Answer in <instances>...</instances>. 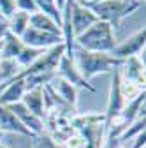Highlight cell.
Segmentation results:
<instances>
[{
  "mask_svg": "<svg viewBox=\"0 0 146 148\" xmlns=\"http://www.w3.org/2000/svg\"><path fill=\"white\" fill-rule=\"evenodd\" d=\"M30 27L37 28V30H42V32H49V34H55V35H60L62 37V30H60V25L53 20L51 16L44 14V12H33L30 14Z\"/></svg>",
  "mask_w": 146,
  "mask_h": 148,
  "instance_id": "5bb4252c",
  "label": "cell"
},
{
  "mask_svg": "<svg viewBox=\"0 0 146 148\" xmlns=\"http://www.w3.org/2000/svg\"><path fill=\"white\" fill-rule=\"evenodd\" d=\"M144 44H146V28L141 27L129 37H125L123 41H118L116 46L113 48L111 55L115 58H118L120 62H123L130 57H137L144 49Z\"/></svg>",
  "mask_w": 146,
  "mask_h": 148,
  "instance_id": "277c9868",
  "label": "cell"
},
{
  "mask_svg": "<svg viewBox=\"0 0 146 148\" xmlns=\"http://www.w3.org/2000/svg\"><path fill=\"white\" fill-rule=\"evenodd\" d=\"M25 92H27L25 79L16 76L9 83L0 86V104L2 106H11V104H16V102H21Z\"/></svg>",
  "mask_w": 146,
  "mask_h": 148,
  "instance_id": "9c48e42d",
  "label": "cell"
},
{
  "mask_svg": "<svg viewBox=\"0 0 146 148\" xmlns=\"http://www.w3.org/2000/svg\"><path fill=\"white\" fill-rule=\"evenodd\" d=\"M144 131H146V116H141V118H137L129 129H125V131L120 134V138L116 139V145L127 146L137 134H141V132H144Z\"/></svg>",
  "mask_w": 146,
  "mask_h": 148,
  "instance_id": "e0dca14e",
  "label": "cell"
},
{
  "mask_svg": "<svg viewBox=\"0 0 146 148\" xmlns=\"http://www.w3.org/2000/svg\"><path fill=\"white\" fill-rule=\"evenodd\" d=\"M115 148H125V146H120V145H115Z\"/></svg>",
  "mask_w": 146,
  "mask_h": 148,
  "instance_id": "83f0119b",
  "label": "cell"
},
{
  "mask_svg": "<svg viewBox=\"0 0 146 148\" xmlns=\"http://www.w3.org/2000/svg\"><path fill=\"white\" fill-rule=\"evenodd\" d=\"M48 86H49L65 104L76 108V104H78V88H76L74 85H70L69 81H65L63 78H60L58 74H57V76H55V78L48 83Z\"/></svg>",
  "mask_w": 146,
  "mask_h": 148,
  "instance_id": "7c38bea8",
  "label": "cell"
},
{
  "mask_svg": "<svg viewBox=\"0 0 146 148\" xmlns=\"http://www.w3.org/2000/svg\"><path fill=\"white\" fill-rule=\"evenodd\" d=\"M21 41L25 46L28 48H33V49H41V51H46L57 44H62V37L60 35H55V34H49V32H42V30H37L33 27H28L25 30V34L21 35Z\"/></svg>",
  "mask_w": 146,
  "mask_h": 148,
  "instance_id": "8992f818",
  "label": "cell"
},
{
  "mask_svg": "<svg viewBox=\"0 0 146 148\" xmlns=\"http://www.w3.org/2000/svg\"><path fill=\"white\" fill-rule=\"evenodd\" d=\"M0 132L2 134H16V136L32 138V134L20 123V120L12 115V111L7 106H2V104H0Z\"/></svg>",
  "mask_w": 146,
  "mask_h": 148,
  "instance_id": "8fae6325",
  "label": "cell"
},
{
  "mask_svg": "<svg viewBox=\"0 0 146 148\" xmlns=\"http://www.w3.org/2000/svg\"><path fill=\"white\" fill-rule=\"evenodd\" d=\"M16 11V0H0V18H7Z\"/></svg>",
  "mask_w": 146,
  "mask_h": 148,
  "instance_id": "7402d4cb",
  "label": "cell"
},
{
  "mask_svg": "<svg viewBox=\"0 0 146 148\" xmlns=\"http://www.w3.org/2000/svg\"><path fill=\"white\" fill-rule=\"evenodd\" d=\"M70 58L74 62L76 69L79 71V74L83 76V79H86L88 83L95 76H99V74H111L116 67H120L123 64L118 58H115L111 53L86 51V49H81L78 46L72 48Z\"/></svg>",
  "mask_w": 146,
  "mask_h": 148,
  "instance_id": "6da1fadb",
  "label": "cell"
},
{
  "mask_svg": "<svg viewBox=\"0 0 146 148\" xmlns=\"http://www.w3.org/2000/svg\"><path fill=\"white\" fill-rule=\"evenodd\" d=\"M7 35V21L4 18H0V42L4 41V37Z\"/></svg>",
  "mask_w": 146,
  "mask_h": 148,
  "instance_id": "cb8c5ba5",
  "label": "cell"
},
{
  "mask_svg": "<svg viewBox=\"0 0 146 148\" xmlns=\"http://www.w3.org/2000/svg\"><path fill=\"white\" fill-rule=\"evenodd\" d=\"M95 21H97V16L90 9V5L79 2V0H72L70 2V25H72L74 39L78 35H81L85 30H88Z\"/></svg>",
  "mask_w": 146,
  "mask_h": 148,
  "instance_id": "5b68a950",
  "label": "cell"
},
{
  "mask_svg": "<svg viewBox=\"0 0 146 148\" xmlns=\"http://www.w3.org/2000/svg\"><path fill=\"white\" fill-rule=\"evenodd\" d=\"M65 2H67V0H55V5H57V7H58V11H60V9L63 7V4H65Z\"/></svg>",
  "mask_w": 146,
  "mask_h": 148,
  "instance_id": "d4e9b609",
  "label": "cell"
},
{
  "mask_svg": "<svg viewBox=\"0 0 146 148\" xmlns=\"http://www.w3.org/2000/svg\"><path fill=\"white\" fill-rule=\"evenodd\" d=\"M79 2H83V4H93V2H97V0H79Z\"/></svg>",
  "mask_w": 146,
  "mask_h": 148,
  "instance_id": "4316f807",
  "label": "cell"
},
{
  "mask_svg": "<svg viewBox=\"0 0 146 148\" xmlns=\"http://www.w3.org/2000/svg\"><path fill=\"white\" fill-rule=\"evenodd\" d=\"M30 148H62V145L58 141H55L49 134L41 132V134H35L30 138Z\"/></svg>",
  "mask_w": 146,
  "mask_h": 148,
  "instance_id": "ffe728a7",
  "label": "cell"
},
{
  "mask_svg": "<svg viewBox=\"0 0 146 148\" xmlns=\"http://www.w3.org/2000/svg\"><path fill=\"white\" fill-rule=\"evenodd\" d=\"M0 148H11V146H9L5 141H0Z\"/></svg>",
  "mask_w": 146,
  "mask_h": 148,
  "instance_id": "484cf974",
  "label": "cell"
},
{
  "mask_svg": "<svg viewBox=\"0 0 146 148\" xmlns=\"http://www.w3.org/2000/svg\"><path fill=\"white\" fill-rule=\"evenodd\" d=\"M57 74H58L60 78H63L65 81H69L70 85H74L78 90L81 88V90H88V92H95V86L92 83H88L86 79H83V76L79 74V71L76 69L72 58L65 57V55H63V57L60 58V62H58Z\"/></svg>",
  "mask_w": 146,
  "mask_h": 148,
  "instance_id": "52a82bcc",
  "label": "cell"
},
{
  "mask_svg": "<svg viewBox=\"0 0 146 148\" xmlns=\"http://www.w3.org/2000/svg\"><path fill=\"white\" fill-rule=\"evenodd\" d=\"M11 111H12V115L20 120V123L27 129V131L35 136V134H41L44 132V120L39 118V116H35L33 113H30V111L21 104V102H16V104H11L7 106Z\"/></svg>",
  "mask_w": 146,
  "mask_h": 148,
  "instance_id": "ba28073f",
  "label": "cell"
},
{
  "mask_svg": "<svg viewBox=\"0 0 146 148\" xmlns=\"http://www.w3.org/2000/svg\"><path fill=\"white\" fill-rule=\"evenodd\" d=\"M97 2H99V0H97Z\"/></svg>",
  "mask_w": 146,
  "mask_h": 148,
  "instance_id": "f546056e",
  "label": "cell"
},
{
  "mask_svg": "<svg viewBox=\"0 0 146 148\" xmlns=\"http://www.w3.org/2000/svg\"><path fill=\"white\" fill-rule=\"evenodd\" d=\"M0 48H2V42H0Z\"/></svg>",
  "mask_w": 146,
  "mask_h": 148,
  "instance_id": "f1b7e54d",
  "label": "cell"
},
{
  "mask_svg": "<svg viewBox=\"0 0 146 148\" xmlns=\"http://www.w3.org/2000/svg\"><path fill=\"white\" fill-rule=\"evenodd\" d=\"M118 42L116 30L106 23L97 20L88 30L74 39V46L86 49V51H97V53H111Z\"/></svg>",
  "mask_w": 146,
  "mask_h": 148,
  "instance_id": "7a4b0ae2",
  "label": "cell"
},
{
  "mask_svg": "<svg viewBox=\"0 0 146 148\" xmlns=\"http://www.w3.org/2000/svg\"><path fill=\"white\" fill-rule=\"evenodd\" d=\"M86 5H90V9L95 12L97 20L109 23L116 30V27H120V23L129 14L139 9L143 2H137V0H99V2Z\"/></svg>",
  "mask_w": 146,
  "mask_h": 148,
  "instance_id": "3957f363",
  "label": "cell"
},
{
  "mask_svg": "<svg viewBox=\"0 0 146 148\" xmlns=\"http://www.w3.org/2000/svg\"><path fill=\"white\" fill-rule=\"evenodd\" d=\"M25 48L21 37H16L12 34L7 32V35L2 41V48H0V58H9V60H16V57L21 53V49Z\"/></svg>",
  "mask_w": 146,
  "mask_h": 148,
  "instance_id": "2e32d148",
  "label": "cell"
},
{
  "mask_svg": "<svg viewBox=\"0 0 146 148\" xmlns=\"http://www.w3.org/2000/svg\"><path fill=\"white\" fill-rule=\"evenodd\" d=\"M41 53H42L41 49H33V48H28V46H25V48L21 49V53L16 57V64L20 65V67H21V71H23L25 67H28L30 64H33L35 60H37Z\"/></svg>",
  "mask_w": 146,
  "mask_h": 148,
  "instance_id": "44dd1931",
  "label": "cell"
},
{
  "mask_svg": "<svg viewBox=\"0 0 146 148\" xmlns=\"http://www.w3.org/2000/svg\"><path fill=\"white\" fill-rule=\"evenodd\" d=\"M144 62H141L137 57H130L123 60V64L120 65V76L127 81H132V83H137L139 86H144Z\"/></svg>",
  "mask_w": 146,
  "mask_h": 148,
  "instance_id": "30bf717a",
  "label": "cell"
},
{
  "mask_svg": "<svg viewBox=\"0 0 146 148\" xmlns=\"http://www.w3.org/2000/svg\"><path fill=\"white\" fill-rule=\"evenodd\" d=\"M42 88H30V90H27L23 99H21V104L30 111V113H33L35 116H39V118L44 120L46 108H44V92H42Z\"/></svg>",
  "mask_w": 146,
  "mask_h": 148,
  "instance_id": "4fadbf2b",
  "label": "cell"
},
{
  "mask_svg": "<svg viewBox=\"0 0 146 148\" xmlns=\"http://www.w3.org/2000/svg\"><path fill=\"white\" fill-rule=\"evenodd\" d=\"M143 92H144V86H139L137 83H132V81H127L120 76V94H121L125 104L134 101L136 97H139Z\"/></svg>",
  "mask_w": 146,
  "mask_h": 148,
  "instance_id": "d6986e66",
  "label": "cell"
},
{
  "mask_svg": "<svg viewBox=\"0 0 146 148\" xmlns=\"http://www.w3.org/2000/svg\"><path fill=\"white\" fill-rule=\"evenodd\" d=\"M16 11L33 14V12H37V5H35L33 0H16Z\"/></svg>",
  "mask_w": 146,
  "mask_h": 148,
  "instance_id": "603a6c76",
  "label": "cell"
},
{
  "mask_svg": "<svg viewBox=\"0 0 146 148\" xmlns=\"http://www.w3.org/2000/svg\"><path fill=\"white\" fill-rule=\"evenodd\" d=\"M20 72H21V67L16 64V60L0 58V86L14 79Z\"/></svg>",
  "mask_w": 146,
  "mask_h": 148,
  "instance_id": "ac0fdd59",
  "label": "cell"
},
{
  "mask_svg": "<svg viewBox=\"0 0 146 148\" xmlns=\"http://www.w3.org/2000/svg\"><path fill=\"white\" fill-rule=\"evenodd\" d=\"M7 32L16 35V37H21L25 34V30L30 27V14L23 12V11H14L9 18H7Z\"/></svg>",
  "mask_w": 146,
  "mask_h": 148,
  "instance_id": "9a60e30c",
  "label": "cell"
}]
</instances>
